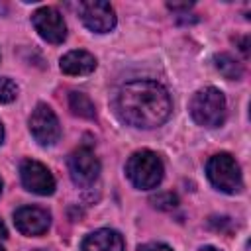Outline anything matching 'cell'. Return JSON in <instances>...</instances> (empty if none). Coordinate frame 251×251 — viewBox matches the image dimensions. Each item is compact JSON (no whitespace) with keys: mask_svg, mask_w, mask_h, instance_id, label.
<instances>
[{"mask_svg":"<svg viewBox=\"0 0 251 251\" xmlns=\"http://www.w3.org/2000/svg\"><path fill=\"white\" fill-rule=\"evenodd\" d=\"M116 112L126 124L133 127L153 129L169 120L173 112V102L161 82L131 80L118 90Z\"/></svg>","mask_w":251,"mask_h":251,"instance_id":"6da1fadb","label":"cell"},{"mask_svg":"<svg viewBox=\"0 0 251 251\" xmlns=\"http://www.w3.org/2000/svg\"><path fill=\"white\" fill-rule=\"evenodd\" d=\"M190 116L198 126L218 127L226 120V96L216 86L200 88L190 100Z\"/></svg>","mask_w":251,"mask_h":251,"instance_id":"7a4b0ae2","label":"cell"},{"mask_svg":"<svg viewBox=\"0 0 251 251\" xmlns=\"http://www.w3.org/2000/svg\"><path fill=\"white\" fill-rule=\"evenodd\" d=\"M163 173H165V167L161 157L149 149L135 151L126 163L127 178L135 188H141V190L155 188L163 180Z\"/></svg>","mask_w":251,"mask_h":251,"instance_id":"3957f363","label":"cell"},{"mask_svg":"<svg viewBox=\"0 0 251 251\" xmlns=\"http://www.w3.org/2000/svg\"><path fill=\"white\" fill-rule=\"evenodd\" d=\"M206 175H208V180L222 192L235 194V192H241L243 188L241 169L229 153L212 155L206 163Z\"/></svg>","mask_w":251,"mask_h":251,"instance_id":"277c9868","label":"cell"},{"mask_svg":"<svg viewBox=\"0 0 251 251\" xmlns=\"http://www.w3.org/2000/svg\"><path fill=\"white\" fill-rule=\"evenodd\" d=\"M69 175L76 186H90L100 175V161L88 145L76 147L67 159Z\"/></svg>","mask_w":251,"mask_h":251,"instance_id":"5b68a950","label":"cell"},{"mask_svg":"<svg viewBox=\"0 0 251 251\" xmlns=\"http://www.w3.org/2000/svg\"><path fill=\"white\" fill-rule=\"evenodd\" d=\"M29 131L39 145H55L61 137V126L55 112L47 104H37L29 116Z\"/></svg>","mask_w":251,"mask_h":251,"instance_id":"8992f818","label":"cell"},{"mask_svg":"<svg viewBox=\"0 0 251 251\" xmlns=\"http://www.w3.org/2000/svg\"><path fill=\"white\" fill-rule=\"evenodd\" d=\"M78 16L82 24L94 33H108L116 25V12L110 6V2L104 0L78 2Z\"/></svg>","mask_w":251,"mask_h":251,"instance_id":"52a82bcc","label":"cell"},{"mask_svg":"<svg viewBox=\"0 0 251 251\" xmlns=\"http://www.w3.org/2000/svg\"><path fill=\"white\" fill-rule=\"evenodd\" d=\"M31 24H33L35 31L39 33V37L45 39L47 43L59 45L67 39V24L57 8L43 6V8L35 10L31 14Z\"/></svg>","mask_w":251,"mask_h":251,"instance_id":"ba28073f","label":"cell"},{"mask_svg":"<svg viewBox=\"0 0 251 251\" xmlns=\"http://www.w3.org/2000/svg\"><path fill=\"white\" fill-rule=\"evenodd\" d=\"M20 178L25 190L39 194V196H49L55 192V176L51 171L33 159H25L20 165Z\"/></svg>","mask_w":251,"mask_h":251,"instance_id":"9c48e42d","label":"cell"},{"mask_svg":"<svg viewBox=\"0 0 251 251\" xmlns=\"http://www.w3.org/2000/svg\"><path fill=\"white\" fill-rule=\"evenodd\" d=\"M51 214L39 206H22L14 212V226L20 233L27 237L41 235L49 229Z\"/></svg>","mask_w":251,"mask_h":251,"instance_id":"30bf717a","label":"cell"},{"mask_svg":"<svg viewBox=\"0 0 251 251\" xmlns=\"http://www.w3.org/2000/svg\"><path fill=\"white\" fill-rule=\"evenodd\" d=\"M80 251H124V237L116 229L102 227L82 239Z\"/></svg>","mask_w":251,"mask_h":251,"instance_id":"8fae6325","label":"cell"},{"mask_svg":"<svg viewBox=\"0 0 251 251\" xmlns=\"http://www.w3.org/2000/svg\"><path fill=\"white\" fill-rule=\"evenodd\" d=\"M59 67L69 76H84L96 69V59L84 49H73L61 57Z\"/></svg>","mask_w":251,"mask_h":251,"instance_id":"7c38bea8","label":"cell"},{"mask_svg":"<svg viewBox=\"0 0 251 251\" xmlns=\"http://www.w3.org/2000/svg\"><path fill=\"white\" fill-rule=\"evenodd\" d=\"M214 65L220 71L222 76L229 78V80H237L243 76V65L229 53H218L214 55Z\"/></svg>","mask_w":251,"mask_h":251,"instance_id":"4fadbf2b","label":"cell"},{"mask_svg":"<svg viewBox=\"0 0 251 251\" xmlns=\"http://www.w3.org/2000/svg\"><path fill=\"white\" fill-rule=\"evenodd\" d=\"M69 108L78 118H86V120H94L96 118L94 104H92V100L84 92H76V90L69 92Z\"/></svg>","mask_w":251,"mask_h":251,"instance_id":"5bb4252c","label":"cell"},{"mask_svg":"<svg viewBox=\"0 0 251 251\" xmlns=\"http://www.w3.org/2000/svg\"><path fill=\"white\" fill-rule=\"evenodd\" d=\"M151 204L157 210H173L178 206V198L173 192H157L151 196Z\"/></svg>","mask_w":251,"mask_h":251,"instance_id":"9a60e30c","label":"cell"},{"mask_svg":"<svg viewBox=\"0 0 251 251\" xmlns=\"http://www.w3.org/2000/svg\"><path fill=\"white\" fill-rule=\"evenodd\" d=\"M18 96V86L12 78L0 76V104H10Z\"/></svg>","mask_w":251,"mask_h":251,"instance_id":"2e32d148","label":"cell"},{"mask_svg":"<svg viewBox=\"0 0 251 251\" xmlns=\"http://www.w3.org/2000/svg\"><path fill=\"white\" fill-rule=\"evenodd\" d=\"M137 251H173V249L169 245H165V243H145Z\"/></svg>","mask_w":251,"mask_h":251,"instance_id":"e0dca14e","label":"cell"},{"mask_svg":"<svg viewBox=\"0 0 251 251\" xmlns=\"http://www.w3.org/2000/svg\"><path fill=\"white\" fill-rule=\"evenodd\" d=\"M167 8L169 10H173V12H178V10H190L192 8V2H182V4H178V2H167Z\"/></svg>","mask_w":251,"mask_h":251,"instance_id":"ac0fdd59","label":"cell"},{"mask_svg":"<svg viewBox=\"0 0 251 251\" xmlns=\"http://www.w3.org/2000/svg\"><path fill=\"white\" fill-rule=\"evenodd\" d=\"M247 43H249V37H247V35H245V37H241V39H239V45H241V47H239V49H241V51H243V53H245V55H249V49H247Z\"/></svg>","mask_w":251,"mask_h":251,"instance_id":"d6986e66","label":"cell"},{"mask_svg":"<svg viewBox=\"0 0 251 251\" xmlns=\"http://www.w3.org/2000/svg\"><path fill=\"white\" fill-rule=\"evenodd\" d=\"M8 237V231H6V226H4V222L0 220V239H6Z\"/></svg>","mask_w":251,"mask_h":251,"instance_id":"ffe728a7","label":"cell"},{"mask_svg":"<svg viewBox=\"0 0 251 251\" xmlns=\"http://www.w3.org/2000/svg\"><path fill=\"white\" fill-rule=\"evenodd\" d=\"M198 251H222V249H218V247H214V245H204V247H200Z\"/></svg>","mask_w":251,"mask_h":251,"instance_id":"44dd1931","label":"cell"},{"mask_svg":"<svg viewBox=\"0 0 251 251\" xmlns=\"http://www.w3.org/2000/svg\"><path fill=\"white\" fill-rule=\"evenodd\" d=\"M2 139H4V127H2V124H0V143H2Z\"/></svg>","mask_w":251,"mask_h":251,"instance_id":"7402d4cb","label":"cell"},{"mask_svg":"<svg viewBox=\"0 0 251 251\" xmlns=\"http://www.w3.org/2000/svg\"><path fill=\"white\" fill-rule=\"evenodd\" d=\"M0 192H2V178H0Z\"/></svg>","mask_w":251,"mask_h":251,"instance_id":"603a6c76","label":"cell"},{"mask_svg":"<svg viewBox=\"0 0 251 251\" xmlns=\"http://www.w3.org/2000/svg\"><path fill=\"white\" fill-rule=\"evenodd\" d=\"M35 251H45V249H35Z\"/></svg>","mask_w":251,"mask_h":251,"instance_id":"cb8c5ba5","label":"cell"},{"mask_svg":"<svg viewBox=\"0 0 251 251\" xmlns=\"http://www.w3.org/2000/svg\"><path fill=\"white\" fill-rule=\"evenodd\" d=\"M0 251H4V249H2V247H0Z\"/></svg>","mask_w":251,"mask_h":251,"instance_id":"d4e9b609","label":"cell"}]
</instances>
